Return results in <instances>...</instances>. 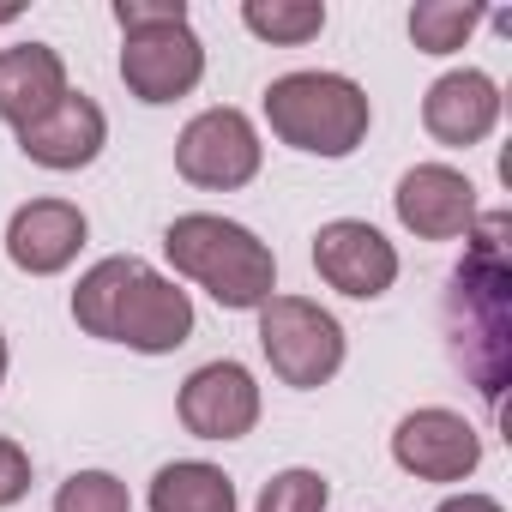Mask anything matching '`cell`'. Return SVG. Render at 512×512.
Wrapping results in <instances>:
<instances>
[{
    "mask_svg": "<svg viewBox=\"0 0 512 512\" xmlns=\"http://www.w3.org/2000/svg\"><path fill=\"white\" fill-rule=\"evenodd\" d=\"M506 211H488L470 223V247L452 272L446 290V338H452V362L476 380V392L494 404L506 392V368H512V278H506Z\"/></svg>",
    "mask_w": 512,
    "mask_h": 512,
    "instance_id": "6da1fadb",
    "label": "cell"
},
{
    "mask_svg": "<svg viewBox=\"0 0 512 512\" xmlns=\"http://www.w3.org/2000/svg\"><path fill=\"white\" fill-rule=\"evenodd\" d=\"M73 320L79 332L103 338V344H127L139 356H169L193 338V302L187 290H175L169 278H157L145 260L115 253L97 260L79 290H73Z\"/></svg>",
    "mask_w": 512,
    "mask_h": 512,
    "instance_id": "7a4b0ae2",
    "label": "cell"
},
{
    "mask_svg": "<svg viewBox=\"0 0 512 512\" xmlns=\"http://www.w3.org/2000/svg\"><path fill=\"white\" fill-rule=\"evenodd\" d=\"M163 253L181 278H193L217 308L229 314H247V308H266L278 296V260L272 247L229 223V217H211V211H187L163 229Z\"/></svg>",
    "mask_w": 512,
    "mask_h": 512,
    "instance_id": "3957f363",
    "label": "cell"
},
{
    "mask_svg": "<svg viewBox=\"0 0 512 512\" xmlns=\"http://www.w3.org/2000/svg\"><path fill=\"white\" fill-rule=\"evenodd\" d=\"M121 25V85L139 103H175L205 79V43L187 25L181 0H115Z\"/></svg>",
    "mask_w": 512,
    "mask_h": 512,
    "instance_id": "277c9868",
    "label": "cell"
},
{
    "mask_svg": "<svg viewBox=\"0 0 512 512\" xmlns=\"http://www.w3.org/2000/svg\"><path fill=\"white\" fill-rule=\"evenodd\" d=\"M266 121L290 151L308 157H350L368 139V91L344 73H284L266 85Z\"/></svg>",
    "mask_w": 512,
    "mask_h": 512,
    "instance_id": "5b68a950",
    "label": "cell"
},
{
    "mask_svg": "<svg viewBox=\"0 0 512 512\" xmlns=\"http://www.w3.org/2000/svg\"><path fill=\"white\" fill-rule=\"evenodd\" d=\"M260 314V350L272 362V374L296 392H314L326 386L338 368H344V326L308 302V296H272L266 308H253Z\"/></svg>",
    "mask_w": 512,
    "mask_h": 512,
    "instance_id": "8992f818",
    "label": "cell"
},
{
    "mask_svg": "<svg viewBox=\"0 0 512 512\" xmlns=\"http://www.w3.org/2000/svg\"><path fill=\"white\" fill-rule=\"evenodd\" d=\"M175 169H181V181H193L205 193H235L260 175V133H253V121L241 109H205L181 127Z\"/></svg>",
    "mask_w": 512,
    "mask_h": 512,
    "instance_id": "52a82bcc",
    "label": "cell"
},
{
    "mask_svg": "<svg viewBox=\"0 0 512 512\" xmlns=\"http://www.w3.org/2000/svg\"><path fill=\"white\" fill-rule=\"evenodd\" d=\"M314 272H320L338 296H350V302H380V296L398 284V247H392L374 223L338 217V223H326V229L314 235Z\"/></svg>",
    "mask_w": 512,
    "mask_h": 512,
    "instance_id": "ba28073f",
    "label": "cell"
},
{
    "mask_svg": "<svg viewBox=\"0 0 512 512\" xmlns=\"http://www.w3.org/2000/svg\"><path fill=\"white\" fill-rule=\"evenodd\" d=\"M392 458L398 470H410L416 482H464L482 464V434L458 416V410H410L392 434Z\"/></svg>",
    "mask_w": 512,
    "mask_h": 512,
    "instance_id": "9c48e42d",
    "label": "cell"
},
{
    "mask_svg": "<svg viewBox=\"0 0 512 512\" xmlns=\"http://www.w3.org/2000/svg\"><path fill=\"white\" fill-rule=\"evenodd\" d=\"M175 410H181V428L199 440H241L260 422V386L241 362H205L187 374Z\"/></svg>",
    "mask_w": 512,
    "mask_h": 512,
    "instance_id": "30bf717a",
    "label": "cell"
},
{
    "mask_svg": "<svg viewBox=\"0 0 512 512\" xmlns=\"http://www.w3.org/2000/svg\"><path fill=\"white\" fill-rule=\"evenodd\" d=\"M392 205H398V223L410 235H422V241H458L482 217L470 175L452 169V163H416V169H404Z\"/></svg>",
    "mask_w": 512,
    "mask_h": 512,
    "instance_id": "8fae6325",
    "label": "cell"
},
{
    "mask_svg": "<svg viewBox=\"0 0 512 512\" xmlns=\"http://www.w3.org/2000/svg\"><path fill=\"white\" fill-rule=\"evenodd\" d=\"M85 235H91V223H85L79 205H67V199H31L7 223V260L25 278H55V272H67L79 260Z\"/></svg>",
    "mask_w": 512,
    "mask_h": 512,
    "instance_id": "7c38bea8",
    "label": "cell"
},
{
    "mask_svg": "<svg viewBox=\"0 0 512 512\" xmlns=\"http://www.w3.org/2000/svg\"><path fill=\"white\" fill-rule=\"evenodd\" d=\"M103 145H109V121H103V109H97L85 91H67L43 121H31V127L19 133V151H25L37 169H55V175L97 163Z\"/></svg>",
    "mask_w": 512,
    "mask_h": 512,
    "instance_id": "4fadbf2b",
    "label": "cell"
},
{
    "mask_svg": "<svg viewBox=\"0 0 512 512\" xmlns=\"http://www.w3.org/2000/svg\"><path fill=\"white\" fill-rule=\"evenodd\" d=\"M500 121V85L476 67H458V73H440L422 97V127L440 139V145H482Z\"/></svg>",
    "mask_w": 512,
    "mask_h": 512,
    "instance_id": "5bb4252c",
    "label": "cell"
},
{
    "mask_svg": "<svg viewBox=\"0 0 512 512\" xmlns=\"http://www.w3.org/2000/svg\"><path fill=\"white\" fill-rule=\"evenodd\" d=\"M61 97H67V61L49 43H13V49H0V121H7V127L25 133Z\"/></svg>",
    "mask_w": 512,
    "mask_h": 512,
    "instance_id": "9a60e30c",
    "label": "cell"
},
{
    "mask_svg": "<svg viewBox=\"0 0 512 512\" xmlns=\"http://www.w3.org/2000/svg\"><path fill=\"white\" fill-rule=\"evenodd\" d=\"M151 512H235V482L199 458L163 464L151 476Z\"/></svg>",
    "mask_w": 512,
    "mask_h": 512,
    "instance_id": "2e32d148",
    "label": "cell"
},
{
    "mask_svg": "<svg viewBox=\"0 0 512 512\" xmlns=\"http://www.w3.org/2000/svg\"><path fill=\"white\" fill-rule=\"evenodd\" d=\"M241 25L266 43H284V49H302L326 31V7L320 0H247L241 7Z\"/></svg>",
    "mask_w": 512,
    "mask_h": 512,
    "instance_id": "e0dca14e",
    "label": "cell"
},
{
    "mask_svg": "<svg viewBox=\"0 0 512 512\" xmlns=\"http://www.w3.org/2000/svg\"><path fill=\"white\" fill-rule=\"evenodd\" d=\"M482 25L476 7H458V0H422V7H410V43L422 55H452L470 43V31Z\"/></svg>",
    "mask_w": 512,
    "mask_h": 512,
    "instance_id": "ac0fdd59",
    "label": "cell"
},
{
    "mask_svg": "<svg viewBox=\"0 0 512 512\" xmlns=\"http://www.w3.org/2000/svg\"><path fill=\"white\" fill-rule=\"evenodd\" d=\"M55 512H133V494H127V482L109 476V470H79V476L61 482Z\"/></svg>",
    "mask_w": 512,
    "mask_h": 512,
    "instance_id": "d6986e66",
    "label": "cell"
},
{
    "mask_svg": "<svg viewBox=\"0 0 512 512\" xmlns=\"http://www.w3.org/2000/svg\"><path fill=\"white\" fill-rule=\"evenodd\" d=\"M332 488L320 470H278L266 488H260V506L253 512H326Z\"/></svg>",
    "mask_w": 512,
    "mask_h": 512,
    "instance_id": "ffe728a7",
    "label": "cell"
},
{
    "mask_svg": "<svg viewBox=\"0 0 512 512\" xmlns=\"http://www.w3.org/2000/svg\"><path fill=\"white\" fill-rule=\"evenodd\" d=\"M31 494V452L19 440H0V506H19Z\"/></svg>",
    "mask_w": 512,
    "mask_h": 512,
    "instance_id": "44dd1931",
    "label": "cell"
},
{
    "mask_svg": "<svg viewBox=\"0 0 512 512\" xmlns=\"http://www.w3.org/2000/svg\"><path fill=\"white\" fill-rule=\"evenodd\" d=\"M434 512H500V500H488V494H452V500H440Z\"/></svg>",
    "mask_w": 512,
    "mask_h": 512,
    "instance_id": "7402d4cb",
    "label": "cell"
},
{
    "mask_svg": "<svg viewBox=\"0 0 512 512\" xmlns=\"http://www.w3.org/2000/svg\"><path fill=\"white\" fill-rule=\"evenodd\" d=\"M0 380H7V332H0Z\"/></svg>",
    "mask_w": 512,
    "mask_h": 512,
    "instance_id": "603a6c76",
    "label": "cell"
}]
</instances>
